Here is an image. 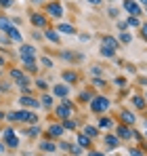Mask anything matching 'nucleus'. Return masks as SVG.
<instances>
[{
    "mask_svg": "<svg viewBox=\"0 0 147 156\" xmlns=\"http://www.w3.org/2000/svg\"><path fill=\"white\" fill-rule=\"evenodd\" d=\"M55 114L63 120V118H72V114H74V104L70 101V99H63L61 104L55 108Z\"/></svg>",
    "mask_w": 147,
    "mask_h": 156,
    "instance_id": "obj_1",
    "label": "nucleus"
},
{
    "mask_svg": "<svg viewBox=\"0 0 147 156\" xmlns=\"http://www.w3.org/2000/svg\"><path fill=\"white\" fill-rule=\"evenodd\" d=\"M109 105H111V101H109L107 97H103V95L91 99V110H93V112H99V114H101V112H107Z\"/></svg>",
    "mask_w": 147,
    "mask_h": 156,
    "instance_id": "obj_2",
    "label": "nucleus"
},
{
    "mask_svg": "<svg viewBox=\"0 0 147 156\" xmlns=\"http://www.w3.org/2000/svg\"><path fill=\"white\" fill-rule=\"evenodd\" d=\"M17 114V122H29V125H38V116L34 112H27V110H19L15 112Z\"/></svg>",
    "mask_w": 147,
    "mask_h": 156,
    "instance_id": "obj_3",
    "label": "nucleus"
},
{
    "mask_svg": "<svg viewBox=\"0 0 147 156\" xmlns=\"http://www.w3.org/2000/svg\"><path fill=\"white\" fill-rule=\"evenodd\" d=\"M2 135H4V146H11V148H17V146H19L17 133L11 129V127H9V129H4V133H2Z\"/></svg>",
    "mask_w": 147,
    "mask_h": 156,
    "instance_id": "obj_4",
    "label": "nucleus"
},
{
    "mask_svg": "<svg viewBox=\"0 0 147 156\" xmlns=\"http://www.w3.org/2000/svg\"><path fill=\"white\" fill-rule=\"evenodd\" d=\"M4 34L9 36V40H13V42H19V44H23V36H21V32H19L17 27L13 26V23H11V26L4 30Z\"/></svg>",
    "mask_w": 147,
    "mask_h": 156,
    "instance_id": "obj_5",
    "label": "nucleus"
},
{
    "mask_svg": "<svg viewBox=\"0 0 147 156\" xmlns=\"http://www.w3.org/2000/svg\"><path fill=\"white\" fill-rule=\"evenodd\" d=\"M122 6H124V11H128V13H130L132 17H139V15L143 13V11H141V6H139V4H137L135 0H124Z\"/></svg>",
    "mask_w": 147,
    "mask_h": 156,
    "instance_id": "obj_6",
    "label": "nucleus"
},
{
    "mask_svg": "<svg viewBox=\"0 0 147 156\" xmlns=\"http://www.w3.org/2000/svg\"><path fill=\"white\" fill-rule=\"evenodd\" d=\"M46 13L50 17H55V19H61L63 17V6L59 2H50V4H46Z\"/></svg>",
    "mask_w": 147,
    "mask_h": 156,
    "instance_id": "obj_7",
    "label": "nucleus"
},
{
    "mask_svg": "<svg viewBox=\"0 0 147 156\" xmlns=\"http://www.w3.org/2000/svg\"><path fill=\"white\" fill-rule=\"evenodd\" d=\"M19 104L25 105V108H32V110H36V108H40V99H34L29 93H23V95H21V99H19Z\"/></svg>",
    "mask_w": 147,
    "mask_h": 156,
    "instance_id": "obj_8",
    "label": "nucleus"
},
{
    "mask_svg": "<svg viewBox=\"0 0 147 156\" xmlns=\"http://www.w3.org/2000/svg\"><path fill=\"white\" fill-rule=\"evenodd\" d=\"M101 47H105V49H111V51H118V47H120V42L114 38V36H103L101 38Z\"/></svg>",
    "mask_w": 147,
    "mask_h": 156,
    "instance_id": "obj_9",
    "label": "nucleus"
},
{
    "mask_svg": "<svg viewBox=\"0 0 147 156\" xmlns=\"http://www.w3.org/2000/svg\"><path fill=\"white\" fill-rule=\"evenodd\" d=\"M29 21H32V26H36V27H46V17L42 13H34L29 17Z\"/></svg>",
    "mask_w": 147,
    "mask_h": 156,
    "instance_id": "obj_10",
    "label": "nucleus"
},
{
    "mask_svg": "<svg viewBox=\"0 0 147 156\" xmlns=\"http://www.w3.org/2000/svg\"><path fill=\"white\" fill-rule=\"evenodd\" d=\"M63 125H50L49 127V137L50 139H59L61 135H63Z\"/></svg>",
    "mask_w": 147,
    "mask_h": 156,
    "instance_id": "obj_11",
    "label": "nucleus"
},
{
    "mask_svg": "<svg viewBox=\"0 0 147 156\" xmlns=\"http://www.w3.org/2000/svg\"><path fill=\"white\" fill-rule=\"evenodd\" d=\"M118 135H120L122 139H132V137H135V131L128 129V125H120V127H118Z\"/></svg>",
    "mask_w": 147,
    "mask_h": 156,
    "instance_id": "obj_12",
    "label": "nucleus"
},
{
    "mask_svg": "<svg viewBox=\"0 0 147 156\" xmlns=\"http://www.w3.org/2000/svg\"><path fill=\"white\" fill-rule=\"evenodd\" d=\"M57 32H59V34H67V36H74V34H76V27L70 26V23H59V26H57Z\"/></svg>",
    "mask_w": 147,
    "mask_h": 156,
    "instance_id": "obj_13",
    "label": "nucleus"
},
{
    "mask_svg": "<svg viewBox=\"0 0 147 156\" xmlns=\"http://www.w3.org/2000/svg\"><path fill=\"white\" fill-rule=\"evenodd\" d=\"M21 59H23V66L27 72H38V66H36L34 57H21Z\"/></svg>",
    "mask_w": 147,
    "mask_h": 156,
    "instance_id": "obj_14",
    "label": "nucleus"
},
{
    "mask_svg": "<svg viewBox=\"0 0 147 156\" xmlns=\"http://www.w3.org/2000/svg\"><path fill=\"white\" fill-rule=\"evenodd\" d=\"M44 36L49 38L53 44H59V42H61V36H59V32H57V30H46V32H44Z\"/></svg>",
    "mask_w": 147,
    "mask_h": 156,
    "instance_id": "obj_15",
    "label": "nucleus"
},
{
    "mask_svg": "<svg viewBox=\"0 0 147 156\" xmlns=\"http://www.w3.org/2000/svg\"><path fill=\"white\" fill-rule=\"evenodd\" d=\"M120 118H122L124 125H128V127H130V125H135V120H137V118H135V114H132V112H128V110H124L122 114H120Z\"/></svg>",
    "mask_w": 147,
    "mask_h": 156,
    "instance_id": "obj_16",
    "label": "nucleus"
},
{
    "mask_svg": "<svg viewBox=\"0 0 147 156\" xmlns=\"http://www.w3.org/2000/svg\"><path fill=\"white\" fill-rule=\"evenodd\" d=\"M53 93H55L57 97H63V99H65V97H67V93H70V89H67L65 84H55Z\"/></svg>",
    "mask_w": 147,
    "mask_h": 156,
    "instance_id": "obj_17",
    "label": "nucleus"
},
{
    "mask_svg": "<svg viewBox=\"0 0 147 156\" xmlns=\"http://www.w3.org/2000/svg\"><path fill=\"white\" fill-rule=\"evenodd\" d=\"M40 150L42 152H55L57 150V144H53L50 139H44V141H40Z\"/></svg>",
    "mask_w": 147,
    "mask_h": 156,
    "instance_id": "obj_18",
    "label": "nucleus"
},
{
    "mask_svg": "<svg viewBox=\"0 0 147 156\" xmlns=\"http://www.w3.org/2000/svg\"><path fill=\"white\" fill-rule=\"evenodd\" d=\"M19 55H21V57H34V55H36V49H34L32 44H21Z\"/></svg>",
    "mask_w": 147,
    "mask_h": 156,
    "instance_id": "obj_19",
    "label": "nucleus"
},
{
    "mask_svg": "<svg viewBox=\"0 0 147 156\" xmlns=\"http://www.w3.org/2000/svg\"><path fill=\"white\" fill-rule=\"evenodd\" d=\"M61 57H63L65 61H80V59H82V55H74V53H70V51H61Z\"/></svg>",
    "mask_w": 147,
    "mask_h": 156,
    "instance_id": "obj_20",
    "label": "nucleus"
},
{
    "mask_svg": "<svg viewBox=\"0 0 147 156\" xmlns=\"http://www.w3.org/2000/svg\"><path fill=\"white\" fill-rule=\"evenodd\" d=\"M61 78H63L65 82H78V74H76V72H63Z\"/></svg>",
    "mask_w": 147,
    "mask_h": 156,
    "instance_id": "obj_21",
    "label": "nucleus"
},
{
    "mask_svg": "<svg viewBox=\"0 0 147 156\" xmlns=\"http://www.w3.org/2000/svg\"><path fill=\"white\" fill-rule=\"evenodd\" d=\"M25 135H27V137H38V135H40V127H38V125H32L29 129H25Z\"/></svg>",
    "mask_w": 147,
    "mask_h": 156,
    "instance_id": "obj_22",
    "label": "nucleus"
},
{
    "mask_svg": "<svg viewBox=\"0 0 147 156\" xmlns=\"http://www.w3.org/2000/svg\"><path fill=\"white\" fill-rule=\"evenodd\" d=\"M29 84H32V82H29V80H27V78H21V80H19V82H17V87H19V89H21V91H23V93H29Z\"/></svg>",
    "mask_w": 147,
    "mask_h": 156,
    "instance_id": "obj_23",
    "label": "nucleus"
},
{
    "mask_svg": "<svg viewBox=\"0 0 147 156\" xmlns=\"http://www.w3.org/2000/svg\"><path fill=\"white\" fill-rule=\"evenodd\" d=\"M84 135H88V137L93 139V137H97V135H99V129H97V127H93V125H88V127H84Z\"/></svg>",
    "mask_w": 147,
    "mask_h": 156,
    "instance_id": "obj_24",
    "label": "nucleus"
},
{
    "mask_svg": "<svg viewBox=\"0 0 147 156\" xmlns=\"http://www.w3.org/2000/svg\"><path fill=\"white\" fill-rule=\"evenodd\" d=\"M78 146L88 148V146H91V137H88V135H78Z\"/></svg>",
    "mask_w": 147,
    "mask_h": 156,
    "instance_id": "obj_25",
    "label": "nucleus"
},
{
    "mask_svg": "<svg viewBox=\"0 0 147 156\" xmlns=\"http://www.w3.org/2000/svg\"><path fill=\"white\" fill-rule=\"evenodd\" d=\"M40 105H42L44 110H49L50 105H53V97H50V95H42V99H40Z\"/></svg>",
    "mask_w": 147,
    "mask_h": 156,
    "instance_id": "obj_26",
    "label": "nucleus"
},
{
    "mask_svg": "<svg viewBox=\"0 0 147 156\" xmlns=\"http://www.w3.org/2000/svg\"><path fill=\"white\" fill-rule=\"evenodd\" d=\"M105 144H107L109 148H116L120 141H118V137H116V135H107V137H105Z\"/></svg>",
    "mask_w": 147,
    "mask_h": 156,
    "instance_id": "obj_27",
    "label": "nucleus"
},
{
    "mask_svg": "<svg viewBox=\"0 0 147 156\" xmlns=\"http://www.w3.org/2000/svg\"><path fill=\"white\" fill-rule=\"evenodd\" d=\"M23 76H25V74L21 72V70H17V68H13V70H11V78H13L15 82H19V80H21Z\"/></svg>",
    "mask_w": 147,
    "mask_h": 156,
    "instance_id": "obj_28",
    "label": "nucleus"
},
{
    "mask_svg": "<svg viewBox=\"0 0 147 156\" xmlns=\"http://www.w3.org/2000/svg\"><path fill=\"white\" fill-rule=\"evenodd\" d=\"M132 104H135V108L143 110V108H145V99H143V97H139V95H135V97H132Z\"/></svg>",
    "mask_w": 147,
    "mask_h": 156,
    "instance_id": "obj_29",
    "label": "nucleus"
},
{
    "mask_svg": "<svg viewBox=\"0 0 147 156\" xmlns=\"http://www.w3.org/2000/svg\"><path fill=\"white\" fill-rule=\"evenodd\" d=\"M9 26H11V17H4V15H0V30H6Z\"/></svg>",
    "mask_w": 147,
    "mask_h": 156,
    "instance_id": "obj_30",
    "label": "nucleus"
},
{
    "mask_svg": "<svg viewBox=\"0 0 147 156\" xmlns=\"http://www.w3.org/2000/svg\"><path fill=\"white\" fill-rule=\"evenodd\" d=\"M36 87H38L40 91H46V89H49V82H46L44 78H38V80H36Z\"/></svg>",
    "mask_w": 147,
    "mask_h": 156,
    "instance_id": "obj_31",
    "label": "nucleus"
},
{
    "mask_svg": "<svg viewBox=\"0 0 147 156\" xmlns=\"http://www.w3.org/2000/svg\"><path fill=\"white\" fill-rule=\"evenodd\" d=\"M63 129H76V120H72V118H63Z\"/></svg>",
    "mask_w": 147,
    "mask_h": 156,
    "instance_id": "obj_32",
    "label": "nucleus"
},
{
    "mask_svg": "<svg viewBox=\"0 0 147 156\" xmlns=\"http://www.w3.org/2000/svg\"><path fill=\"white\" fill-rule=\"evenodd\" d=\"M126 26H130V27H139L141 23H139V19H137V17H128V19H126Z\"/></svg>",
    "mask_w": 147,
    "mask_h": 156,
    "instance_id": "obj_33",
    "label": "nucleus"
},
{
    "mask_svg": "<svg viewBox=\"0 0 147 156\" xmlns=\"http://www.w3.org/2000/svg\"><path fill=\"white\" fill-rule=\"evenodd\" d=\"M130 40H132V36H130L128 32H122V34H120V42H124V44H128Z\"/></svg>",
    "mask_w": 147,
    "mask_h": 156,
    "instance_id": "obj_34",
    "label": "nucleus"
},
{
    "mask_svg": "<svg viewBox=\"0 0 147 156\" xmlns=\"http://www.w3.org/2000/svg\"><path fill=\"white\" fill-rule=\"evenodd\" d=\"M93 84H95V87H99V89H103V87H105V84H107V82H105V80H103V78L95 76V78H93Z\"/></svg>",
    "mask_w": 147,
    "mask_h": 156,
    "instance_id": "obj_35",
    "label": "nucleus"
},
{
    "mask_svg": "<svg viewBox=\"0 0 147 156\" xmlns=\"http://www.w3.org/2000/svg\"><path fill=\"white\" fill-rule=\"evenodd\" d=\"M70 154L80 156V154H82V146H70Z\"/></svg>",
    "mask_w": 147,
    "mask_h": 156,
    "instance_id": "obj_36",
    "label": "nucleus"
},
{
    "mask_svg": "<svg viewBox=\"0 0 147 156\" xmlns=\"http://www.w3.org/2000/svg\"><path fill=\"white\" fill-rule=\"evenodd\" d=\"M99 127H103V129H109V127H111V120H109V118H101V120H99Z\"/></svg>",
    "mask_w": 147,
    "mask_h": 156,
    "instance_id": "obj_37",
    "label": "nucleus"
},
{
    "mask_svg": "<svg viewBox=\"0 0 147 156\" xmlns=\"http://www.w3.org/2000/svg\"><path fill=\"white\" fill-rule=\"evenodd\" d=\"M101 55H103V57H114V55H116V51H111V49H105V47H101Z\"/></svg>",
    "mask_w": 147,
    "mask_h": 156,
    "instance_id": "obj_38",
    "label": "nucleus"
},
{
    "mask_svg": "<svg viewBox=\"0 0 147 156\" xmlns=\"http://www.w3.org/2000/svg\"><path fill=\"white\" fill-rule=\"evenodd\" d=\"M40 66H44V68H53V61H50L49 57H40Z\"/></svg>",
    "mask_w": 147,
    "mask_h": 156,
    "instance_id": "obj_39",
    "label": "nucleus"
},
{
    "mask_svg": "<svg viewBox=\"0 0 147 156\" xmlns=\"http://www.w3.org/2000/svg\"><path fill=\"white\" fill-rule=\"evenodd\" d=\"M91 76H93V78L101 76V66H93V68H91Z\"/></svg>",
    "mask_w": 147,
    "mask_h": 156,
    "instance_id": "obj_40",
    "label": "nucleus"
},
{
    "mask_svg": "<svg viewBox=\"0 0 147 156\" xmlns=\"http://www.w3.org/2000/svg\"><path fill=\"white\" fill-rule=\"evenodd\" d=\"M4 118H6L9 122H17V114H15V112H9V114H4Z\"/></svg>",
    "mask_w": 147,
    "mask_h": 156,
    "instance_id": "obj_41",
    "label": "nucleus"
},
{
    "mask_svg": "<svg viewBox=\"0 0 147 156\" xmlns=\"http://www.w3.org/2000/svg\"><path fill=\"white\" fill-rule=\"evenodd\" d=\"M13 2H15V0H0V6H2V9H11Z\"/></svg>",
    "mask_w": 147,
    "mask_h": 156,
    "instance_id": "obj_42",
    "label": "nucleus"
},
{
    "mask_svg": "<svg viewBox=\"0 0 147 156\" xmlns=\"http://www.w3.org/2000/svg\"><path fill=\"white\" fill-rule=\"evenodd\" d=\"M80 99H82V101H91V99H93V95L84 91V93H80Z\"/></svg>",
    "mask_w": 147,
    "mask_h": 156,
    "instance_id": "obj_43",
    "label": "nucleus"
},
{
    "mask_svg": "<svg viewBox=\"0 0 147 156\" xmlns=\"http://www.w3.org/2000/svg\"><path fill=\"white\" fill-rule=\"evenodd\" d=\"M130 156H145V154H143V150H139V148H132V150H130Z\"/></svg>",
    "mask_w": 147,
    "mask_h": 156,
    "instance_id": "obj_44",
    "label": "nucleus"
},
{
    "mask_svg": "<svg viewBox=\"0 0 147 156\" xmlns=\"http://www.w3.org/2000/svg\"><path fill=\"white\" fill-rule=\"evenodd\" d=\"M116 84H118V87H126V78H116Z\"/></svg>",
    "mask_w": 147,
    "mask_h": 156,
    "instance_id": "obj_45",
    "label": "nucleus"
},
{
    "mask_svg": "<svg viewBox=\"0 0 147 156\" xmlns=\"http://www.w3.org/2000/svg\"><path fill=\"white\" fill-rule=\"evenodd\" d=\"M141 27V34H143V38L147 40V23H143V26H139Z\"/></svg>",
    "mask_w": 147,
    "mask_h": 156,
    "instance_id": "obj_46",
    "label": "nucleus"
},
{
    "mask_svg": "<svg viewBox=\"0 0 147 156\" xmlns=\"http://www.w3.org/2000/svg\"><path fill=\"white\" fill-rule=\"evenodd\" d=\"M59 148H61V150H65V152H70V144H65V141H61V144H59Z\"/></svg>",
    "mask_w": 147,
    "mask_h": 156,
    "instance_id": "obj_47",
    "label": "nucleus"
},
{
    "mask_svg": "<svg viewBox=\"0 0 147 156\" xmlns=\"http://www.w3.org/2000/svg\"><path fill=\"white\" fill-rule=\"evenodd\" d=\"M107 13H109V17H116V15H118V9H111V6H109Z\"/></svg>",
    "mask_w": 147,
    "mask_h": 156,
    "instance_id": "obj_48",
    "label": "nucleus"
},
{
    "mask_svg": "<svg viewBox=\"0 0 147 156\" xmlns=\"http://www.w3.org/2000/svg\"><path fill=\"white\" fill-rule=\"evenodd\" d=\"M0 91H4V93H6V91H9V84H6V82H0Z\"/></svg>",
    "mask_w": 147,
    "mask_h": 156,
    "instance_id": "obj_49",
    "label": "nucleus"
},
{
    "mask_svg": "<svg viewBox=\"0 0 147 156\" xmlns=\"http://www.w3.org/2000/svg\"><path fill=\"white\" fill-rule=\"evenodd\" d=\"M32 36H34L36 40H40V38H42V34H40V32H32Z\"/></svg>",
    "mask_w": 147,
    "mask_h": 156,
    "instance_id": "obj_50",
    "label": "nucleus"
},
{
    "mask_svg": "<svg viewBox=\"0 0 147 156\" xmlns=\"http://www.w3.org/2000/svg\"><path fill=\"white\" fill-rule=\"evenodd\" d=\"M88 2H91V4H95V6H99V4H101L103 0H88Z\"/></svg>",
    "mask_w": 147,
    "mask_h": 156,
    "instance_id": "obj_51",
    "label": "nucleus"
},
{
    "mask_svg": "<svg viewBox=\"0 0 147 156\" xmlns=\"http://www.w3.org/2000/svg\"><path fill=\"white\" fill-rule=\"evenodd\" d=\"M4 148H6V146H4V144H0V154H4Z\"/></svg>",
    "mask_w": 147,
    "mask_h": 156,
    "instance_id": "obj_52",
    "label": "nucleus"
},
{
    "mask_svg": "<svg viewBox=\"0 0 147 156\" xmlns=\"http://www.w3.org/2000/svg\"><path fill=\"white\" fill-rule=\"evenodd\" d=\"M0 68H4V57L0 55Z\"/></svg>",
    "mask_w": 147,
    "mask_h": 156,
    "instance_id": "obj_53",
    "label": "nucleus"
},
{
    "mask_svg": "<svg viewBox=\"0 0 147 156\" xmlns=\"http://www.w3.org/2000/svg\"><path fill=\"white\" fill-rule=\"evenodd\" d=\"M88 156H103V154H101V152H91Z\"/></svg>",
    "mask_w": 147,
    "mask_h": 156,
    "instance_id": "obj_54",
    "label": "nucleus"
},
{
    "mask_svg": "<svg viewBox=\"0 0 147 156\" xmlns=\"http://www.w3.org/2000/svg\"><path fill=\"white\" fill-rule=\"evenodd\" d=\"M32 2H34V4H42L44 0H32Z\"/></svg>",
    "mask_w": 147,
    "mask_h": 156,
    "instance_id": "obj_55",
    "label": "nucleus"
},
{
    "mask_svg": "<svg viewBox=\"0 0 147 156\" xmlns=\"http://www.w3.org/2000/svg\"><path fill=\"white\" fill-rule=\"evenodd\" d=\"M139 2H141V4H143V6L147 9V0H139Z\"/></svg>",
    "mask_w": 147,
    "mask_h": 156,
    "instance_id": "obj_56",
    "label": "nucleus"
},
{
    "mask_svg": "<svg viewBox=\"0 0 147 156\" xmlns=\"http://www.w3.org/2000/svg\"><path fill=\"white\" fill-rule=\"evenodd\" d=\"M2 118H4V114H2V112H0V120H2Z\"/></svg>",
    "mask_w": 147,
    "mask_h": 156,
    "instance_id": "obj_57",
    "label": "nucleus"
},
{
    "mask_svg": "<svg viewBox=\"0 0 147 156\" xmlns=\"http://www.w3.org/2000/svg\"><path fill=\"white\" fill-rule=\"evenodd\" d=\"M145 137H147V135H145Z\"/></svg>",
    "mask_w": 147,
    "mask_h": 156,
    "instance_id": "obj_58",
    "label": "nucleus"
}]
</instances>
